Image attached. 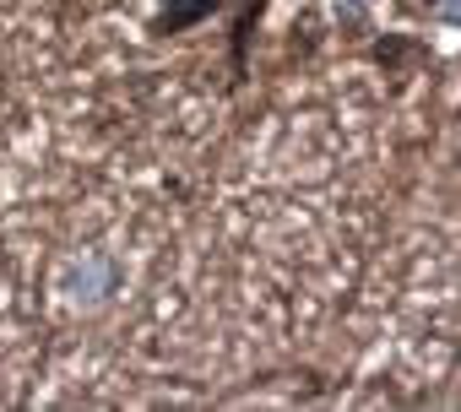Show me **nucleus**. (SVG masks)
<instances>
[{
    "label": "nucleus",
    "instance_id": "1",
    "mask_svg": "<svg viewBox=\"0 0 461 412\" xmlns=\"http://www.w3.org/2000/svg\"><path fill=\"white\" fill-rule=\"evenodd\" d=\"M217 6H222V0H174V6L158 17V28H168V33H174V28H190V22H201L206 12H217Z\"/></svg>",
    "mask_w": 461,
    "mask_h": 412
}]
</instances>
